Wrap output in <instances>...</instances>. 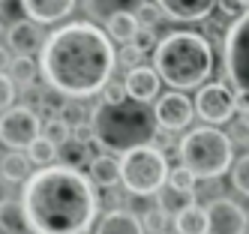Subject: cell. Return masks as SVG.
Segmentation results:
<instances>
[{"label": "cell", "mask_w": 249, "mask_h": 234, "mask_svg": "<svg viewBox=\"0 0 249 234\" xmlns=\"http://www.w3.org/2000/svg\"><path fill=\"white\" fill-rule=\"evenodd\" d=\"M117 66L111 36L93 21H66L45 36L39 75L66 99H87L105 90Z\"/></svg>", "instance_id": "1"}, {"label": "cell", "mask_w": 249, "mask_h": 234, "mask_svg": "<svg viewBox=\"0 0 249 234\" xmlns=\"http://www.w3.org/2000/svg\"><path fill=\"white\" fill-rule=\"evenodd\" d=\"M18 204L30 234H87L99 222L96 186L69 165L33 171L21 186Z\"/></svg>", "instance_id": "2"}, {"label": "cell", "mask_w": 249, "mask_h": 234, "mask_svg": "<svg viewBox=\"0 0 249 234\" xmlns=\"http://www.w3.org/2000/svg\"><path fill=\"white\" fill-rule=\"evenodd\" d=\"M90 129L96 147L114 153H129L138 147L153 144L159 123L153 114V105L123 99V102H96L90 108Z\"/></svg>", "instance_id": "3"}, {"label": "cell", "mask_w": 249, "mask_h": 234, "mask_svg": "<svg viewBox=\"0 0 249 234\" xmlns=\"http://www.w3.org/2000/svg\"><path fill=\"white\" fill-rule=\"evenodd\" d=\"M153 69L171 90L204 87L213 75V45L204 33L171 30L153 51Z\"/></svg>", "instance_id": "4"}, {"label": "cell", "mask_w": 249, "mask_h": 234, "mask_svg": "<svg viewBox=\"0 0 249 234\" xmlns=\"http://www.w3.org/2000/svg\"><path fill=\"white\" fill-rule=\"evenodd\" d=\"M180 165L189 168L198 180H216L234 165V141L219 126H195L189 129L180 144Z\"/></svg>", "instance_id": "5"}, {"label": "cell", "mask_w": 249, "mask_h": 234, "mask_svg": "<svg viewBox=\"0 0 249 234\" xmlns=\"http://www.w3.org/2000/svg\"><path fill=\"white\" fill-rule=\"evenodd\" d=\"M168 156L147 144L120 156V183L129 195H159L168 186Z\"/></svg>", "instance_id": "6"}, {"label": "cell", "mask_w": 249, "mask_h": 234, "mask_svg": "<svg viewBox=\"0 0 249 234\" xmlns=\"http://www.w3.org/2000/svg\"><path fill=\"white\" fill-rule=\"evenodd\" d=\"M222 66H225V78L234 84V90L249 93V12L225 30Z\"/></svg>", "instance_id": "7"}, {"label": "cell", "mask_w": 249, "mask_h": 234, "mask_svg": "<svg viewBox=\"0 0 249 234\" xmlns=\"http://www.w3.org/2000/svg\"><path fill=\"white\" fill-rule=\"evenodd\" d=\"M42 117L30 105H12L9 111L0 114V144L9 150H27L33 141L42 135Z\"/></svg>", "instance_id": "8"}, {"label": "cell", "mask_w": 249, "mask_h": 234, "mask_svg": "<svg viewBox=\"0 0 249 234\" xmlns=\"http://www.w3.org/2000/svg\"><path fill=\"white\" fill-rule=\"evenodd\" d=\"M195 114H198L207 126H222L234 117V90L225 81H207L195 93Z\"/></svg>", "instance_id": "9"}, {"label": "cell", "mask_w": 249, "mask_h": 234, "mask_svg": "<svg viewBox=\"0 0 249 234\" xmlns=\"http://www.w3.org/2000/svg\"><path fill=\"white\" fill-rule=\"evenodd\" d=\"M153 114H156V123L162 132H180L195 117V102L186 93H180V90H168V93L156 99Z\"/></svg>", "instance_id": "10"}, {"label": "cell", "mask_w": 249, "mask_h": 234, "mask_svg": "<svg viewBox=\"0 0 249 234\" xmlns=\"http://www.w3.org/2000/svg\"><path fill=\"white\" fill-rule=\"evenodd\" d=\"M210 234H246L249 231V213L231 201V198H213L207 204Z\"/></svg>", "instance_id": "11"}, {"label": "cell", "mask_w": 249, "mask_h": 234, "mask_svg": "<svg viewBox=\"0 0 249 234\" xmlns=\"http://www.w3.org/2000/svg\"><path fill=\"white\" fill-rule=\"evenodd\" d=\"M45 45V30L42 24L30 21V18H18L12 21L9 30H6V48L15 54V57H33L39 54Z\"/></svg>", "instance_id": "12"}, {"label": "cell", "mask_w": 249, "mask_h": 234, "mask_svg": "<svg viewBox=\"0 0 249 234\" xmlns=\"http://www.w3.org/2000/svg\"><path fill=\"white\" fill-rule=\"evenodd\" d=\"M153 3L162 9V15L171 18V21L192 24V21H207L219 0H153Z\"/></svg>", "instance_id": "13"}, {"label": "cell", "mask_w": 249, "mask_h": 234, "mask_svg": "<svg viewBox=\"0 0 249 234\" xmlns=\"http://www.w3.org/2000/svg\"><path fill=\"white\" fill-rule=\"evenodd\" d=\"M18 3H21L24 18H30V21H36V24L45 27V24L66 21V18L72 15L78 0H18Z\"/></svg>", "instance_id": "14"}, {"label": "cell", "mask_w": 249, "mask_h": 234, "mask_svg": "<svg viewBox=\"0 0 249 234\" xmlns=\"http://www.w3.org/2000/svg\"><path fill=\"white\" fill-rule=\"evenodd\" d=\"M123 84H126V96L135 99V102H153L159 99V84H162V78H159V72L153 66H135V69H126V78H123Z\"/></svg>", "instance_id": "15"}, {"label": "cell", "mask_w": 249, "mask_h": 234, "mask_svg": "<svg viewBox=\"0 0 249 234\" xmlns=\"http://www.w3.org/2000/svg\"><path fill=\"white\" fill-rule=\"evenodd\" d=\"M93 234H147L141 225V216L126 207H111L108 213L99 216Z\"/></svg>", "instance_id": "16"}, {"label": "cell", "mask_w": 249, "mask_h": 234, "mask_svg": "<svg viewBox=\"0 0 249 234\" xmlns=\"http://www.w3.org/2000/svg\"><path fill=\"white\" fill-rule=\"evenodd\" d=\"M144 3L147 0H84V9L93 18V24L96 21L105 24V21H111L114 15H135Z\"/></svg>", "instance_id": "17"}, {"label": "cell", "mask_w": 249, "mask_h": 234, "mask_svg": "<svg viewBox=\"0 0 249 234\" xmlns=\"http://www.w3.org/2000/svg\"><path fill=\"white\" fill-rule=\"evenodd\" d=\"M87 177L96 189H114L120 183V159L111 153H99L87 165Z\"/></svg>", "instance_id": "18"}, {"label": "cell", "mask_w": 249, "mask_h": 234, "mask_svg": "<svg viewBox=\"0 0 249 234\" xmlns=\"http://www.w3.org/2000/svg\"><path fill=\"white\" fill-rule=\"evenodd\" d=\"M174 231L177 234H210V219H207V207L192 204L174 216Z\"/></svg>", "instance_id": "19"}, {"label": "cell", "mask_w": 249, "mask_h": 234, "mask_svg": "<svg viewBox=\"0 0 249 234\" xmlns=\"http://www.w3.org/2000/svg\"><path fill=\"white\" fill-rule=\"evenodd\" d=\"M30 165L33 162L27 159V153L21 150H9L3 159H0V177L6 180V183H27L30 180Z\"/></svg>", "instance_id": "20"}, {"label": "cell", "mask_w": 249, "mask_h": 234, "mask_svg": "<svg viewBox=\"0 0 249 234\" xmlns=\"http://www.w3.org/2000/svg\"><path fill=\"white\" fill-rule=\"evenodd\" d=\"M6 72H9V78L15 81V87H18L21 93H30L33 84H36V75H39V63L33 57H12Z\"/></svg>", "instance_id": "21"}, {"label": "cell", "mask_w": 249, "mask_h": 234, "mask_svg": "<svg viewBox=\"0 0 249 234\" xmlns=\"http://www.w3.org/2000/svg\"><path fill=\"white\" fill-rule=\"evenodd\" d=\"M138 30H141V24L135 15H114L111 21H105V33L111 36V42H120V45H129Z\"/></svg>", "instance_id": "22"}, {"label": "cell", "mask_w": 249, "mask_h": 234, "mask_svg": "<svg viewBox=\"0 0 249 234\" xmlns=\"http://www.w3.org/2000/svg\"><path fill=\"white\" fill-rule=\"evenodd\" d=\"M24 153H27V159L33 162V165H39V168H51V165H57V159H60V147L51 144L45 135H39Z\"/></svg>", "instance_id": "23"}, {"label": "cell", "mask_w": 249, "mask_h": 234, "mask_svg": "<svg viewBox=\"0 0 249 234\" xmlns=\"http://www.w3.org/2000/svg\"><path fill=\"white\" fill-rule=\"evenodd\" d=\"M192 204H198V201H195V192H177V189H162V192H159L156 195V207L159 210H165L168 216L174 213H180V210H186V207H192Z\"/></svg>", "instance_id": "24"}, {"label": "cell", "mask_w": 249, "mask_h": 234, "mask_svg": "<svg viewBox=\"0 0 249 234\" xmlns=\"http://www.w3.org/2000/svg\"><path fill=\"white\" fill-rule=\"evenodd\" d=\"M90 147L93 144H81V141H69L66 147H60V165H69V168H81L84 162L90 165Z\"/></svg>", "instance_id": "25"}, {"label": "cell", "mask_w": 249, "mask_h": 234, "mask_svg": "<svg viewBox=\"0 0 249 234\" xmlns=\"http://www.w3.org/2000/svg\"><path fill=\"white\" fill-rule=\"evenodd\" d=\"M42 135H45L51 144H57V147H66V144L72 141V126H69L63 117H45Z\"/></svg>", "instance_id": "26"}, {"label": "cell", "mask_w": 249, "mask_h": 234, "mask_svg": "<svg viewBox=\"0 0 249 234\" xmlns=\"http://www.w3.org/2000/svg\"><path fill=\"white\" fill-rule=\"evenodd\" d=\"M0 228H3L6 234H24L27 231L21 204H6L3 210H0Z\"/></svg>", "instance_id": "27"}, {"label": "cell", "mask_w": 249, "mask_h": 234, "mask_svg": "<svg viewBox=\"0 0 249 234\" xmlns=\"http://www.w3.org/2000/svg\"><path fill=\"white\" fill-rule=\"evenodd\" d=\"M231 183H234V189L240 195L249 198V153L234 159V165H231Z\"/></svg>", "instance_id": "28"}, {"label": "cell", "mask_w": 249, "mask_h": 234, "mask_svg": "<svg viewBox=\"0 0 249 234\" xmlns=\"http://www.w3.org/2000/svg\"><path fill=\"white\" fill-rule=\"evenodd\" d=\"M195 183H198V177H195L189 168L177 165L168 171V189H177V192H195Z\"/></svg>", "instance_id": "29"}, {"label": "cell", "mask_w": 249, "mask_h": 234, "mask_svg": "<svg viewBox=\"0 0 249 234\" xmlns=\"http://www.w3.org/2000/svg\"><path fill=\"white\" fill-rule=\"evenodd\" d=\"M141 225H144L147 234H165V225H168V213L159 210V207H150L141 216Z\"/></svg>", "instance_id": "30"}, {"label": "cell", "mask_w": 249, "mask_h": 234, "mask_svg": "<svg viewBox=\"0 0 249 234\" xmlns=\"http://www.w3.org/2000/svg\"><path fill=\"white\" fill-rule=\"evenodd\" d=\"M15 96H18V87L9 78V72H0V114L9 111L15 105Z\"/></svg>", "instance_id": "31"}, {"label": "cell", "mask_w": 249, "mask_h": 234, "mask_svg": "<svg viewBox=\"0 0 249 234\" xmlns=\"http://www.w3.org/2000/svg\"><path fill=\"white\" fill-rule=\"evenodd\" d=\"M117 63H120V66H129V69L144 66V54H141L132 42H129V45H120V51H117Z\"/></svg>", "instance_id": "32"}, {"label": "cell", "mask_w": 249, "mask_h": 234, "mask_svg": "<svg viewBox=\"0 0 249 234\" xmlns=\"http://www.w3.org/2000/svg\"><path fill=\"white\" fill-rule=\"evenodd\" d=\"M216 9L228 18H234V21H240V18L249 12V0H219Z\"/></svg>", "instance_id": "33"}, {"label": "cell", "mask_w": 249, "mask_h": 234, "mask_svg": "<svg viewBox=\"0 0 249 234\" xmlns=\"http://www.w3.org/2000/svg\"><path fill=\"white\" fill-rule=\"evenodd\" d=\"M135 18H138L141 27H150V30H153V27L159 24V18H162V9H159L156 3H144V6L135 12Z\"/></svg>", "instance_id": "34"}, {"label": "cell", "mask_w": 249, "mask_h": 234, "mask_svg": "<svg viewBox=\"0 0 249 234\" xmlns=\"http://www.w3.org/2000/svg\"><path fill=\"white\" fill-rule=\"evenodd\" d=\"M132 45H135L141 54H147V51H156V45H159V39H156V30H150V27H141V30L135 33Z\"/></svg>", "instance_id": "35"}, {"label": "cell", "mask_w": 249, "mask_h": 234, "mask_svg": "<svg viewBox=\"0 0 249 234\" xmlns=\"http://www.w3.org/2000/svg\"><path fill=\"white\" fill-rule=\"evenodd\" d=\"M60 117H63L69 126H81V123H84V108H81V102H75V99H66V105H63Z\"/></svg>", "instance_id": "36"}, {"label": "cell", "mask_w": 249, "mask_h": 234, "mask_svg": "<svg viewBox=\"0 0 249 234\" xmlns=\"http://www.w3.org/2000/svg\"><path fill=\"white\" fill-rule=\"evenodd\" d=\"M123 99H129L126 96V84L111 78L108 84H105V90H102V102H123Z\"/></svg>", "instance_id": "37"}, {"label": "cell", "mask_w": 249, "mask_h": 234, "mask_svg": "<svg viewBox=\"0 0 249 234\" xmlns=\"http://www.w3.org/2000/svg\"><path fill=\"white\" fill-rule=\"evenodd\" d=\"M234 108L243 117H249V93L246 90H234Z\"/></svg>", "instance_id": "38"}, {"label": "cell", "mask_w": 249, "mask_h": 234, "mask_svg": "<svg viewBox=\"0 0 249 234\" xmlns=\"http://www.w3.org/2000/svg\"><path fill=\"white\" fill-rule=\"evenodd\" d=\"M6 204H12V192H9V183L0 177V210H3Z\"/></svg>", "instance_id": "39"}, {"label": "cell", "mask_w": 249, "mask_h": 234, "mask_svg": "<svg viewBox=\"0 0 249 234\" xmlns=\"http://www.w3.org/2000/svg\"><path fill=\"white\" fill-rule=\"evenodd\" d=\"M12 57H15V54H9V48H6V45H0V72H6V69H9Z\"/></svg>", "instance_id": "40"}, {"label": "cell", "mask_w": 249, "mask_h": 234, "mask_svg": "<svg viewBox=\"0 0 249 234\" xmlns=\"http://www.w3.org/2000/svg\"><path fill=\"white\" fill-rule=\"evenodd\" d=\"M0 3H6V0H0Z\"/></svg>", "instance_id": "41"}, {"label": "cell", "mask_w": 249, "mask_h": 234, "mask_svg": "<svg viewBox=\"0 0 249 234\" xmlns=\"http://www.w3.org/2000/svg\"><path fill=\"white\" fill-rule=\"evenodd\" d=\"M0 30H3V27H0Z\"/></svg>", "instance_id": "42"}]
</instances>
